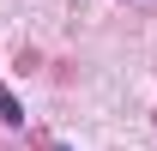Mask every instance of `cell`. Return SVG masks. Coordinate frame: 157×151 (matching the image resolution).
I'll use <instances>...</instances> for the list:
<instances>
[{"label": "cell", "instance_id": "obj_1", "mask_svg": "<svg viewBox=\"0 0 157 151\" xmlns=\"http://www.w3.org/2000/svg\"><path fill=\"white\" fill-rule=\"evenodd\" d=\"M0 121H6V127H24V103L6 91V85H0Z\"/></svg>", "mask_w": 157, "mask_h": 151}, {"label": "cell", "instance_id": "obj_2", "mask_svg": "<svg viewBox=\"0 0 157 151\" xmlns=\"http://www.w3.org/2000/svg\"><path fill=\"white\" fill-rule=\"evenodd\" d=\"M60 151H73V145H60Z\"/></svg>", "mask_w": 157, "mask_h": 151}]
</instances>
